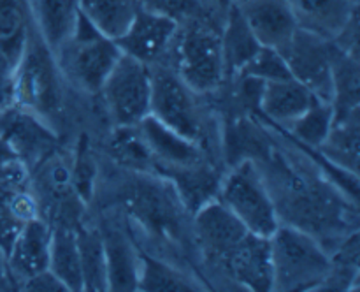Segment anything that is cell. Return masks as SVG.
Wrapping results in <instances>:
<instances>
[{"label": "cell", "instance_id": "obj_1", "mask_svg": "<svg viewBox=\"0 0 360 292\" xmlns=\"http://www.w3.org/2000/svg\"><path fill=\"white\" fill-rule=\"evenodd\" d=\"M269 243L273 291H319L330 273L333 259L311 232L297 225L280 224Z\"/></svg>", "mask_w": 360, "mask_h": 292}, {"label": "cell", "instance_id": "obj_2", "mask_svg": "<svg viewBox=\"0 0 360 292\" xmlns=\"http://www.w3.org/2000/svg\"><path fill=\"white\" fill-rule=\"evenodd\" d=\"M60 74L55 53L46 46L34 25L11 74L14 104L41 120L56 116L63 102Z\"/></svg>", "mask_w": 360, "mask_h": 292}, {"label": "cell", "instance_id": "obj_3", "mask_svg": "<svg viewBox=\"0 0 360 292\" xmlns=\"http://www.w3.org/2000/svg\"><path fill=\"white\" fill-rule=\"evenodd\" d=\"M176 46V74L195 94L217 91L227 80L220 32L207 20L193 16L179 23Z\"/></svg>", "mask_w": 360, "mask_h": 292}, {"label": "cell", "instance_id": "obj_4", "mask_svg": "<svg viewBox=\"0 0 360 292\" xmlns=\"http://www.w3.org/2000/svg\"><path fill=\"white\" fill-rule=\"evenodd\" d=\"M122 56L115 39L105 37L83 14H79L74 34L55 53L63 76L88 94H98Z\"/></svg>", "mask_w": 360, "mask_h": 292}, {"label": "cell", "instance_id": "obj_5", "mask_svg": "<svg viewBox=\"0 0 360 292\" xmlns=\"http://www.w3.org/2000/svg\"><path fill=\"white\" fill-rule=\"evenodd\" d=\"M217 199L253 234L271 238L281 224L273 193L252 158L241 160L221 178Z\"/></svg>", "mask_w": 360, "mask_h": 292}, {"label": "cell", "instance_id": "obj_6", "mask_svg": "<svg viewBox=\"0 0 360 292\" xmlns=\"http://www.w3.org/2000/svg\"><path fill=\"white\" fill-rule=\"evenodd\" d=\"M195 91L183 83L176 70L151 67L150 115L181 136L202 144L204 120Z\"/></svg>", "mask_w": 360, "mask_h": 292}, {"label": "cell", "instance_id": "obj_7", "mask_svg": "<svg viewBox=\"0 0 360 292\" xmlns=\"http://www.w3.org/2000/svg\"><path fill=\"white\" fill-rule=\"evenodd\" d=\"M101 94L116 127L137 125L150 115L151 65L122 53Z\"/></svg>", "mask_w": 360, "mask_h": 292}, {"label": "cell", "instance_id": "obj_8", "mask_svg": "<svg viewBox=\"0 0 360 292\" xmlns=\"http://www.w3.org/2000/svg\"><path fill=\"white\" fill-rule=\"evenodd\" d=\"M280 53L292 77L311 90L320 101H333V41L297 28L292 41Z\"/></svg>", "mask_w": 360, "mask_h": 292}, {"label": "cell", "instance_id": "obj_9", "mask_svg": "<svg viewBox=\"0 0 360 292\" xmlns=\"http://www.w3.org/2000/svg\"><path fill=\"white\" fill-rule=\"evenodd\" d=\"M125 203L134 217L139 218L144 225L167 236L176 234L181 218L179 210L185 208L169 179H136L130 185Z\"/></svg>", "mask_w": 360, "mask_h": 292}, {"label": "cell", "instance_id": "obj_10", "mask_svg": "<svg viewBox=\"0 0 360 292\" xmlns=\"http://www.w3.org/2000/svg\"><path fill=\"white\" fill-rule=\"evenodd\" d=\"M178 28L179 21L174 18L141 6L125 34L115 39V42L123 55L151 65L160 60L174 42Z\"/></svg>", "mask_w": 360, "mask_h": 292}, {"label": "cell", "instance_id": "obj_11", "mask_svg": "<svg viewBox=\"0 0 360 292\" xmlns=\"http://www.w3.org/2000/svg\"><path fill=\"white\" fill-rule=\"evenodd\" d=\"M193 229L204 255L218 264L224 262L250 232L218 199L210 201L193 213Z\"/></svg>", "mask_w": 360, "mask_h": 292}, {"label": "cell", "instance_id": "obj_12", "mask_svg": "<svg viewBox=\"0 0 360 292\" xmlns=\"http://www.w3.org/2000/svg\"><path fill=\"white\" fill-rule=\"evenodd\" d=\"M220 266L245 288L255 292L273 291V257L269 238L248 232Z\"/></svg>", "mask_w": 360, "mask_h": 292}, {"label": "cell", "instance_id": "obj_13", "mask_svg": "<svg viewBox=\"0 0 360 292\" xmlns=\"http://www.w3.org/2000/svg\"><path fill=\"white\" fill-rule=\"evenodd\" d=\"M51 232L39 217L21 224L7 248V267L14 284L20 285L32 274L48 269Z\"/></svg>", "mask_w": 360, "mask_h": 292}, {"label": "cell", "instance_id": "obj_14", "mask_svg": "<svg viewBox=\"0 0 360 292\" xmlns=\"http://www.w3.org/2000/svg\"><path fill=\"white\" fill-rule=\"evenodd\" d=\"M137 129L153 157L157 171L171 167H190V165L204 162L202 144L169 129L155 116L148 115L146 118L141 120L137 123Z\"/></svg>", "mask_w": 360, "mask_h": 292}, {"label": "cell", "instance_id": "obj_15", "mask_svg": "<svg viewBox=\"0 0 360 292\" xmlns=\"http://www.w3.org/2000/svg\"><path fill=\"white\" fill-rule=\"evenodd\" d=\"M260 46L281 51L297 32V21L287 0L236 2Z\"/></svg>", "mask_w": 360, "mask_h": 292}, {"label": "cell", "instance_id": "obj_16", "mask_svg": "<svg viewBox=\"0 0 360 292\" xmlns=\"http://www.w3.org/2000/svg\"><path fill=\"white\" fill-rule=\"evenodd\" d=\"M297 27L334 41L354 18L359 16L357 0H287Z\"/></svg>", "mask_w": 360, "mask_h": 292}, {"label": "cell", "instance_id": "obj_17", "mask_svg": "<svg viewBox=\"0 0 360 292\" xmlns=\"http://www.w3.org/2000/svg\"><path fill=\"white\" fill-rule=\"evenodd\" d=\"M108 264V291L132 292L139 284L141 253H137L132 239L116 222H105L101 229Z\"/></svg>", "mask_w": 360, "mask_h": 292}, {"label": "cell", "instance_id": "obj_18", "mask_svg": "<svg viewBox=\"0 0 360 292\" xmlns=\"http://www.w3.org/2000/svg\"><path fill=\"white\" fill-rule=\"evenodd\" d=\"M319 97L299 83L295 77L262 83L259 97V111L276 125L285 127L311 108Z\"/></svg>", "mask_w": 360, "mask_h": 292}, {"label": "cell", "instance_id": "obj_19", "mask_svg": "<svg viewBox=\"0 0 360 292\" xmlns=\"http://www.w3.org/2000/svg\"><path fill=\"white\" fill-rule=\"evenodd\" d=\"M220 37L225 76H227V80H234L241 72L243 67L262 48L234 0H231L227 6V14H225L224 28L220 30Z\"/></svg>", "mask_w": 360, "mask_h": 292}, {"label": "cell", "instance_id": "obj_20", "mask_svg": "<svg viewBox=\"0 0 360 292\" xmlns=\"http://www.w3.org/2000/svg\"><path fill=\"white\" fill-rule=\"evenodd\" d=\"M39 35L53 53L74 34L79 20V0H30Z\"/></svg>", "mask_w": 360, "mask_h": 292}, {"label": "cell", "instance_id": "obj_21", "mask_svg": "<svg viewBox=\"0 0 360 292\" xmlns=\"http://www.w3.org/2000/svg\"><path fill=\"white\" fill-rule=\"evenodd\" d=\"M160 172L167 176L169 182L174 185L176 192L188 213L193 215L204 204L217 199L221 178H218L213 169L207 167L206 162L190 165V167L160 169Z\"/></svg>", "mask_w": 360, "mask_h": 292}, {"label": "cell", "instance_id": "obj_22", "mask_svg": "<svg viewBox=\"0 0 360 292\" xmlns=\"http://www.w3.org/2000/svg\"><path fill=\"white\" fill-rule=\"evenodd\" d=\"M334 118L357 115L360 104L359 55L347 53L334 44L333 55V101Z\"/></svg>", "mask_w": 360, "mask_h": 292}, {"label": "cell", "instance_id": "obj_23", "mask_svg": "<svg viewBox=\"0 0 360 292\" xmlns=\"http://www.w3.org/2000/svg\"><path fill=\"white\" fill-rule=\"evenodd\" d=\"M30 0H0V53L16 65L34 28Z\"/></svg>", "mask_w": 360, "mask_h": 292}, {"label": "cell", "instance_id": "obj_24", "mask_svg": "<svg viewBox=\"0 0 360 292\" xmlns=\"http://www.w3.org/2000/svg\"><path fill=\"white\" fill-rule=\"evenodd\" d=\"M48 269L65 285L67 291H83L79 248H77L76 231L69 227H56L51 232Z\"/></svg>", "mask_w": 360, "mask_h": 292}, {"label": "cell", "instance_id": "obj_25", "mask_svg": "<svg viewBox=\"0 0 360 292\" xmlns=\"http://www.w3.org/2000/svg\"><path fill=\"white\" fill-rule=\"evenodd\" d=\"M139 7V0H79L81 14L109 39L125 34Z\"/></svg>", "mask_w": 360, "mask_h": 292}, {"label": "cell", "instance_id": "obj_26", "mask_svg": "<svg viewBox=\"0 0 360 292\" xmlns=\"http://www.w3.org/2000/svg\"><path fill=\"white\" fill-rule=\"evenodd\" d=\"M359 113L345 118H334L329 136L319 148L333 165L354 174H357L359 164Z\"/></svg>", "mask_w": 360, "mask_h": 292}, {"label": "cell", "instance_id": "obj_27", "mask_svg": "<svg viewBox=\"0 0 360 292\" xmlns=\"http://www.w3.org/2000/svg\"><path fill=\"white\" fill-rule=\"evenodd\" d=\"M202 285L176 269L171 264L141 253L139 266V284L137 291L144 292H193L202 291Z\"/></svg>", "mask_w": 360, "mask_h": 292}, {"label": "cell", "instance_id": "obj_28", "mask_svg": "<svg viewBox=\"0 0 360 292\" xmlns=\"http://www.w3.org/2000/svg\"><path fill=\"white\" fill-rule=\"evenodd\" d=\"M76 239L79 248L83 291H108V264L101 229H79L76 231Z\"/></svg>", "mask_w": 360, "mask_h": 292}, {"label": "cell", "instance_id": "obj_29", "mask_svg": "<svg viewBox=\"0 0 360 292\" xmlns=\"http://www.w3.org/2000/svg\"><path fill=\"white\" fill-rule=\"evenodd\" d=\"M334 109L330 102L316 101L309 109H306L299 118L285 125V129H290L292 136L301 144L319 150L323 141L329 136V130L333 127Z\"/></svg>", "mask_w": 360, "mask_h": 292}, {"label": "cell", "instance_id": "obj_30", "mask_svg": "<svg viewBox=\"0 0 360 292\" xmlns=\"http://www.w3.org/2000/svg\"><path fill=\"white\" fill-rule=\"evenodd\" d=\"M109 144H111V153L115 155L116 160L132 169L134 172H151V169H155L153 157L137 125L116 127Z\"/></svg>", "mask_w": 360, "mask_h": 292}, {"label": "cell", "instance_id": "obj_31", "mask_svg": "<svg viewBox=\"0 0 360 292\" xmlns=\"http://www.w3.org/2000/svg\"><path fill=\"white\" fill-rule=\"evenodd\" d=\"M239 76L253 77V80H259L262 83H266V81L288 80V77H292V74L287 62H285L283 55L278 49L264 48L262 46L236 77Z\"/></svg>", "mask_w": 360, "mask_h": 292}, {"label": "cell", "instance_id": "obj_32", "mask_svg": "<svg viewBox=\"0 0 360 292\" xmlns=\"http://www.w3.org/2000/svg\"><path fill=\"white\" fill-rule=\"evenodd\" d=\"M94 178H95V162L91 160L90 153L86 148H81L77 153L76 162H74L72 169H70V182H72L74 189H76L77 196L88 203L94 190Z\"/></svg>", "mask_w": 360, "mask_h": 292}, {"label": "cell", "instance_id": "obj_33", "mask_svg": "<svg viewBox=\"0 0 360 292\" xmlns=\"http://www.w3.org/2000/svg\"><path fill=\"white\" fill-rule=\"evenodd\" d=\"M139 2L141 6L148 7V9L174 18L179 23H181V20L199 16L197 14L200 7L199 0H139Z\"/></svg>", "mask_w": 360, "mask_h": 292}, {"label": "cell", "instance_id": "obj_34", "mask_svg": "<svg viewBox=\"0 0 360 292\" xmlns=\"http://www.w3.org/2000/svg\"><path fill=\"white\" fill-rule=\"evenodd\" d=\"M20 285L23 291L30 292H67L65 285H63L49 269L32 274L27 280L21 281Z\"/></svg>", "mask_w": 360, "mask_h": 292}, {"label": "cell", "instance_id": "obj_35", "mask_svg": "<svg viewBox=\"0 0 360 292\" xmlns=\"http://www.w3.org/2000/svg\"><path fill=\"white\" fill-rule=\"evenodd\" d=\"M13 84L11 77H0V113L13 106Z\"/></svg>", "mask_w": 360, "mask_h": 292}, {"label": "cell", "instance_id": "obj_36", "mask_svg": "<svg viewBox=\"0 0 360 292\" xmlns=\"http://www.w3.org/2000/svg\"><path fill=\"white\" fill-rule=\"evenodd\" d=\"M13 284L14 281L9 274V267H7V252L0 245V288H9V285Z\"/></svg>", "mask_w": 360, "mask_h": 292}, {"label": "cell", "instance_id": "obj_37", "mask_svg": "<svg viewBox=\"0 0 360 292\" xmlns=\"http://www.w3.org/2000/svg\"><path fill=\"white\" fill-rule=\"evenodd\" d=\"M13 63L9 62V60L6 58V56L0 53V77H11V74H13Z\"/></svg>", "mask_w": 360, "mask_h": 292}, {"label": "cell", "instance_id": "obj_38", "mask_svg": "<svg viewBox=\"0 0 360 292\" xmlns=\"http://www.w3.org/2000/svg\"><path fill=\"white\" fill-rule=\"evenodd\" d=\"M218 2H221V4H229V2H231V0H218Z\"/></svg>", "mask_w": 360, "mask_h": 292}, {"label": "cell", "instance_id": "obj_39", "mask_svg": "<svg viewBox=\"0 0 360 292\" xmlns=\"http://www.w3.org/2000/svg\"><path fill=\"white\" fill-rule=\"evenodd\" d=\"M234 2H245V0H234Z\"/></svg>", "mask_w": 360, "mask_h": 292}]
</instances>
